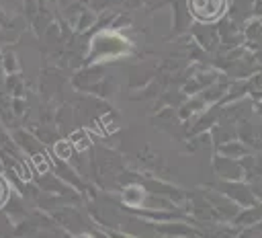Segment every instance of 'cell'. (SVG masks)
I'll use <instances>...</instances> for the list:
<instances>
[{
  "label": "cell",
  "mask_w": 262,
  "mask_h": 238,
  "mask_svg": "<svg viewBox=\"0 0 262 238\" xmlns=\"http://www.w3.org/2000/svg\"><path fill=\"white\" fill-rule=\"evenodd\" d=\"M55 150H57V154H59V158H63V160H68V158H70V146H68L66 142H59Z\"/></svg>",
  "instance_id": "obj_2"
},
{
  "label": "cell",
  "mask_w": 262,
  "mask_h": 238,
  "mask_svg": "<svg viewBox=\"0 0 262 238\" xmlns=\"http://www.w3.org/2000/svg\"><path fill=\"white\" fill-rule=\"evenodd\" d=\"M6 197H8V187H6V183H4L2 179H0V207L4 205Z\"/></svg>",
  "instance_id": "obj_3"
},
{
  "label": "cell",
  "mask_w": 262,
  "mask_h": 238,
  "mask_svg": "<svg viewBox=\"0 0 262 238\" xmlns=\"http://www.w3.org/2000/svg\"><path fill=\"white\" fill-rule=\"evenodd\" d=\"M225 10V0H190V12L201 21H213Z\"/></svg>",
  "instance_id": "obj_1"
}]
</instances>
